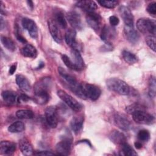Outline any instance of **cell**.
I'll return each instance as SVG.
<instances>
[{
    "mask_svg": "<svg viewBox=\"0 0 156 156\" xmlns=\"http://www.w3.org/2000/svg\"><path fill=\"white\" fill-rule=\"evenodd\" d=\"M109 90L121 95H128L130 94V87L122 80L118 78H110L106 82Z\"/></svg>",
    "mask_w": 156,
    "mask_h": 156,
    "instance_id": "6da1fadb",
    "label": "cell"
},
{
    "mask_svg": "<svg viewBox=\"0 0 156 156\" xmlns=\"http://www.w3.org/2000/svg\"><path fill=\"white\" fill-rule=\"evenodd\" d=\"M136 27L143 34L155 35L156 24L154 20L149 18H140L136 22Z\"/></svg>",
    "mask_w": 156,
    "mask_h": 156,
    "instance_id": "7a4b0ae2",
    "label": "cell"
},
{
    "mask_svg": "<svg viewBox=\"0 0 156 156\" xmlns=\"http://www.w3.org/2000/svg\"><path fill=\"white\" fill-rule=\"evenodd\" d=\"M133 121L138 124H152L155 121L154 116L145 112L143 109L135 110L132 113Z\"/></svg>",
    "mask_w": 156,
    "mask_h": 156,
    "instance_id": "3957f363",
    "label": "cell"
},
{
    "mask_svg": "<svg viewBox=\"0 0 156 156\" xmlns=\"http://www.w3.org/2000/svg\"><path fill=\"white\" fill-rule=\"evenodd\" d=\"M57 96L74 111L79 112L82 109L81 104L65 91L62 90H58L57 91Z\"/></svg>",
    "mask_w": 156,
    "mask_h": 156,
    "instance_id": "277c9868",
    "label": "cell"
},
{
    "mask_svg": "<svg viewBox=\"0 0 156 156\" xmlns=\"http://www.w3.org/2000/svg\"><path fill=\"white\" fill-rule=\"evenodd\" d=\"M82 87L87 98H88L92 101H96L101 96V90L98 87L90 83H85L82 85Z\"/></svg>",
    "mask_w": 156,
    "mask_h": 156,
    "instance_id": "5b68a950",
    "label": "cell"
},
{
    "mask_svg": "<svg viewBox=\"0 0 156 156\" xmlns=\"http://www.w3.org/2000/svg\"><path fill=\"white\" fill-rule=\"evenodd\" d=\"M45 118L47 123L52 128H55L58 124V115L54 107H48L45 110Z\"/></svg>",
    "mask_w": 156,
    "mask_h": 156,
    "instance_id": "8992f818",
    "label": "cell"
},
{
    "mask_svg": "<svg viewBox=\"0 0 156 156\" xmlns=\"http://www.w3.org/2000/svg\"><path fill=\"white\" fill-rule=\"evenodd\" d=\"M66 20L74 29L80 30L82 29V23L80 15L76 12L71 11L66 15Z\"/></svg>",
    "mask_w": 156,
    "mask_h": 156,
    "instance_id": "52a82bcc",
    "label": "cell"
},
{
    "mask_svg": "<svg viewBox=\"0 0 156 156\" xmlns=\"http://www.w3.org/2000/svg\"><path fill=\"white\" fill-rule=\"evenodd\" d=\"M86 20L88 24L94 30H98L101 25V16L95 12L87 13Z\"/></svg>",
    "mask_w": 156,
    "mask_h": 156,
    "instance_id": "ba28073f",
    "label": "cell"
},
{
    "mask_svg": "<svg viewBox=\"0 0 156 156\" xmlns=\"http://www.w3.org/2000/svg\"><path fill=\"white\" fill-rule=\"evenodd\" d=\"M21 24L23 27L27 30L30 36L35 39L38 37V28L36 23L32 20L28 18H24L22 20Z\"/></svg>",
    "mask_w": 156,
    "mask_h": 156,
    "instance_id": "9c48e42d",
    "label": "cell"
},
{
    "mask_svg": "<svg viewBox=\"0 0 156 156\" xmlns=\"http://www.w3.org/2000/svg\"><path fill=\"white\" fill-rule=\"evenodd\" d=\"M51 80L49 77H44L40 80L34 87L35 94L49 93L51 88Z\"/></svg>",
    "mask_w": 156,
    "mask_h": 156,
    "instance_id": "30bf717a",
    "label": "cell"
},
{
    "mask_svg": "<svg viewBox=\"0 0 156 156\" xmlns=\"http://www.w3.org/2000/svg\"><path fill=\"white\" fill-rule=\"evenodd\" d=\"M57 154L60 155H68L71 150V141L68 139L63 140L56 144Z\"/></svg>",
    "mask_w": 156,
    "mask_h": 156,
    "instance_id": "8fae6325",
    "label": "cell"
},
{
    "mask_svg": "<svg viewBox=\"0 0 156 156\" xmlns=\"http://www.w3.org/2000/svg\"><path fill=\"white\" fill-rule=\"evenodd\" d=\"M48 27L50 34L54 41L58 43H61L62 41V34L58 26L54 20H50L48 21Z\"/></svg>",
    "mask_w": 156,
    "mask_h": 156,
    "instance_id": "7c38bea8",
    "label": "cell"
},
{
    "mask_svg": "<svg viewBox=\"0 0 156 156\" xmlns=\"http://www.w3.org/2000/svg\"><path fill=\"white\" fill-rule=\"evenodd\" d=\"M119 10L120 15L123 20L125 26L133 27V16L130 9L124 5H122Z\"/></svg>",
    "mask_w": 156,
    "mask_h": 156,
    "instance_id": "4fadbf2b",
    "label": "cell"
},
{
    "mask_svg": "<svg viewBox=\"0 0 156 156\" xmlns=\"http://www.w3.org/2000/svg\"><path fill=\"white\" fill-rule=\"evenodd\" d=\"M114 122L118 127L124 131L129 130L131 126L129 119L119 113H116L114 116Z\"/></svg>",
    "mask_w": 156,
    "mask_h": 156,
    "instance_id": "5bb4252c",
    "label": "cell"
},
{
    "mask_svg": "<svg viewBox=\"0 0 156 156\" xmlns=\"http://www.w3.org/2000/svg\"><path fill=\"white\" fill-rule=\"evenodd\" d=\"M65 40L66 43L72 49H77L78 44L76 41V32L75 29H69L67 30L65 35Z\"/></svg>",
    "mask_w": 156,
    "mask_h": 156,
    "instance_id": "9a60e30c",
    "label": "cell"
},
{
    "mask_svg": "<svg viewBox=\"0 0 156 156\" xmlns=\"http://www.w3.org/2000/svg\"><path fill=\"white\" fill-rule=\"evenodd\" d=\"M124 35L126 39L132 44H135L140 38V35L133 27L124 26Z\"/></svg>",
    "mask_w": 156,
    "mask_h": 156,
    "instance_id": "2e32d148",
    "label": "cell"
},
{
    "mask_svg": "<svg viewBox=\"0 0 156 156\" xmlns=\"http://www.w3.org/2000/svg\"><path fill=\"white\" fill-rule=\"evenodd\" d=\"M16 150V145L9 141H2L0 143V153L2 155H12Z\"/></svg>",
    "mask_w": 156,
    "mask_h": 156,
    "instance_id": "e0dca14e",
    "label": "cell"
},
{
    "mask_svg": "<svg viewBox=\"0 0 156 156\" xmlns=\"http://www.w3.org/2000/svg\"><path fill=\"white\" fill-rule=\"evenodd\" d=\"M71 55L73 58V60H71L73 62V63L75 65V66L77 67L78 71L83 69L84 68L85 64H84L83 60L79 50L72 49L71 51Z\"/></svg>",
    "mask_w": 156,
    "mask_h": 156,
    "instance_id": "ac0fdd59",
    "label": "cell"
},
{
    "mask_svg": "<svg viewBox=\"0 0 156 156\" xmlns=\"http://www.w3.org/2000/svg\"><path fill=\"white\" fill-rule=\"evenodd\" d=\"M76 4V6L83 9L87 13L94 12L98 8L96 3L93 1H79Z\"/></svg>",
    "mask_w": 156,
    "mask_h": 156,
    "instance_id": "d6986e66",
    "label": "cell"
},
{
    "mask_svg": "<svg viewBox=\"0 0 156 156\" xmlns=\"http://www.w3.org/2000/svg\"><path fill=\"white\" fill-rule=\"evenodd\" d=\"M115 34L116 33L114 29L105 25L104 26L101 30V38L102 40L108 44L109 41L114 38Z\"/></svg>",
    "mask_w": 156,
    "mask_h": 156,
    "instance_id": "ffe728a7",
    "label": "cell"
},
{
    "mask_svg": "<svg viewBox=\"0 0 156 156\" xmlns=\"http://www.w3.org/2000/svg\"><path fill=\"white\" fill-rule=\"evenodd\" d=\"M19 147L21 152L24 155H30L34 153L32 146L30 142L25 138H23L20 140Z\"/></svg>",
    "mask_w": 156,
    "mask_h": 156,
    "instance_id": "44dd1931",
    "label": "cell"
},
{
    "mask_svg": "<svg viewBox=\"0 0 156 156\" xmlns=\"http://www.w3.org/2000/svg\"><path fill=\"white\" fill-rule=\"evenodd\" d=\"M109 138L115 144L120 145L125 143L126 140L124 135L122 132L116 130H113L110 132Z\"/></svg>",
    "mask_w": 156,
    "mask_h": 156,
    "instance_id": "7402d4cb",
    "label": "cell"
},
{
    "mask_svg": "<svg viewBox=\"0 0 156 156\" xmlns=\"http://www.w3.org/2000/svg\"><path fill=\"white\" fill-rule=\"evenodd\" d=\"M16 82L22 90L27 91L30 90V82L22 74L16 75Z\"/></svg>",
    "mask_w": 156,
    "mask_h": 156,
    "instance_id": "603a6c76",
    "label": "cell"
},
{
    "mask_svg": "<svg viewBox=\"0 0 156 156\" xmlns=\"http://www.w3.org/2000/svg\"><path fill=\"white\" fill-rule=\"evenodd\" d=\"M83 123V118L82 116H74L70 122L71 129L75 133H79L82 128Z\"/></svg>",
    "mask_w": 156,
    "mask_h": 156,
    "instance_id": "cb8c5ba5",
    "label": "cell"
},
{
    "mask_svg": "<svg viewBox=\"0 0 156 156\" xmlns=\"http://www.w3.org/2000/svg\"><path fill=\"white\" fill-rule=\"evenodd\" d=\"M4 101L9 105L15 104L18 101V97L15 93L11 91H4L1 94Z\"/></svg>",
    "mask_w": 156,
    "mask_h": 156,
    "instance_id": "d4e9b609",
    "label": "cell"
},
{
    "mask_svg": "<svg viewBox=\"0 0 156 156\" xmlns=\"http://www.w3.org/2000/svg\"><path fill=\"white\" fill-rule=\"evenodd\" d=\"M21 53L26 57L34 58L37 56V51L34 46L30 44H27L22 48Z\"/></svg>",
    "mask_w": 156,
    "mask_h": 156,
    "instance_id": "484cf974",
    "label": "cell"
},
{
    "mask_svg": "<svg viewBox=\"0 0 156 156\" xmlns=\"http://www.w3.org/2000/svg\"><path fill=\"white\" fill-rule=\"evenodd\" d=\"M54 20L60 27L65 29L67 27V22L62 12L57 11L54 14Z\"/></svg>",
    "mask_w": 156,
    "mask_h": 156,
    "instance_id": "4316f807",
    "label": "cell"
},
{
    "mask_svg": "<svg viewBox=\"0 0 156 156\" xmlns=\"http://www.w3.org/2000/svg\"><path fill=\"white\" fill-rule=\"evenodd\" d=\"M1 41L2 45L8 50L10 51H14L16 49V46L14 41L10 38L3 35L1 36Z\"/></svg>",
    "mask_w": 156,
    "mask_h": 156,
    "instance_id": "83f0119b",
    "label": "cell"
},
{
    "mask_svg": "<svg viewBox=\"0 0 156 156\" xmlns=\"http://www.w3.org/2000/svg\"><path fill=\"white\" fill-rule=\"evenodd\" d=\"M25 129L24 124L21 121H16L10 124L8 127L9 132L11 133H20Z\"/></svg>",
    "mask_w": 156,
    "mask_h": 156,
    "instance_id": "f1b7e54d",
    "label": "cell"
},
{
    "mask_svg": "<svg viewBox=\"0 0 156 156\" xmlns=\"http://www.w3.org/2000/svg\"><path fill=\"white\" fill-rule=\"evenodd\" d=\"M123 59L129 64H134L138 61L137 57L133 53L128 51H123L122 52Z\"/></svg>",
    "mask_w": 156,
    "mask_h": 156,
    "instance_id": "f546056e",
    "label": "cell"
},
{
    "mask_svg": "<svg viewBox=\"0 0 156 156\" xmlns=\"http://www.w3.org/2000/svg\"><path fill=\"white\" fill-rule=\"evenodd\" d=\"M16 116L21 119H32L34 115L33 112L30 110L22 109L19 110L16 112Z\"/></svg>",
    "mask_w": 156,
    "mask_h": 156,
    "instance_id": "4dcf8cb0",
    "label": "cell"
},
{
    "mask_svg": "<svg viewBox=\"0 0 156 156\" xmlns=\"http://www.w3.org/2000/svg\"><path fill=\"white\" fill-rule=\"evenodd\" d=\"M49 93H41V94H35L34 101L35 102L39 104H45L49 100Z\"/></svg>",
    "mask_w": 156,
    "mask_h": 156,
    "instance_id": "1f68e13d",
    "label": "cell"
},
{
    "mask_svg": "<svg viewBox=\"0 0 156 156\" xmlns=\"http://www.w3.org/2000/svg\"><path fill=\"white\" fill-rule=\"evenodd\" d=\"M156 92V81L154 76H151L149 80V95L151 98L155 97Z\"/></svg>",
    "mask_w": 156,
    "mask_h": 156,
    "instance_id": "d6a6232c",
    "label": "cell"
},
{
    "mask_svg": "<svg viewBox=\"0 0 156 156\" xmlns=\"http://www.w3.org/2000/svg\"><path fill=\"white\" fill-rule=\"evenodd\" d=\"M121 146V151L122 152L123 155H129V156H133V155H136V153L135 152L133 148L126 142L122 143Z\"/></svg>",
    "mask_w": 156,
    "mask_h": 156,
    "instance_id": "836d02e7",
    "label": "cell"
},
{
    "mask_svg": "<svg viewBox=\"0 0 156 156\" xmlns=\"http://www.w3.org/2000/svg\"><path fill=\"white\" fill-rule=\"evenodd\" d=\"M137 137L141 141H147L150 138V133L147 130L142 129L138 132Z\"/></svg>",
    "mask_w": 156,
    "mask_h": 156,
    "instance_id": "e575fe53",
    "label": "cell"
},
{
    "mask_svg": "<svg viewBox=\"0 0 156 156\" xmlns=\"http://www.w3.org/2000/svg\"><path fill=\"white\" fill-rule=\"evenodd\" d=\"M62 59L63 60V62H64L65 65L69 68L71 69H73V70H76V71H78L77 67L75 66V65L73 63V62H72V60H71V58L66 55L63 54L62 56Z\"/></svg>",
    "mask_w": 156,
    "mask_h": 156,
    "instance_id": "d590c367",
    "label": "cell"
},
{
    "mask_svg": "<svg viewBox=\"0 0 156 156\" xmlns=\"http://www.w3.org/2000/svg\"><path fill=\"white\" fill-rule=\"evenodd\" d=\"M98 2L102 7L107 9H113L118 4V2L116 1H98Z\"/></svg>",
    "mask_w": 156,
    "mask_h": 156,
    "instance_id": "8d00e7d4",
    "label": "cell"
},
{
    "mask_svg": "<svg viewBox=\"0 0 156 156\" xmlns=\"http://www.w3.org/2000/svg\"><path fill=\"white\" fill-rule=\"evenodd\" d=\"M146 42L147 46L154 51H155V35H149L146 37Z\"/></svg>",
    "mask_w": 156,
    "mask_h": 156,
    "instance_id": "74e56055",
    "label": "cell"
},
{
    "mask_svg": "<svg viewBox=\"0 0 156 156\" xmlns=\"http://www.w3.org/2000/svg\"><path fill=\"white\" fill-rule=\"evenodd\" d=\"M146 10L149 14L155 15L156 14V2H152L149 3L147 7Z\"/></svg>",
    "mask_w": 156,
    "mask_h": 156,
    "instance_id": "f35d334b",
    "label": "cell"
},
{
    "mask_svg": "<svg viewBox=\"0 0 156 156\" xmlns=\"http://www.w3.org/2000/svg\"><path fill=\"white\" fill-rule=\"evenodd\" d=\"M109 22L112 26H115L119 24V20L117 16L115 15H112V16H110L109 18Z\"/></svg>",
    "mask_w": 156,
    "mask_h": 156,
    "instance_id": "ab89813d",
    "label": "cell"
},
{
    "mask_svg": "<svg viewBox=\"0 0 156 156\" xmlns=\"http://www.w3.org/2000/svg\"><path fill=\"white\" fill-rule=\"evenodd\" d=\"M35 155H53L54 154L51 151H38L37 153L34 154Z\"/></svg>",
    "mask_w": 156,
    "mask_h": 156,
    "instance_id": "60d3db41",
    "label": "cell"
},
{
    "mask_svg": "<svg viewBox=\"0 0 156 156\" xmlns=\"http://www.w3.org/2000/svg\"><path fill=\"white\" fill-rule=\"evenodd\" d=\"M16 38L18 39V41H20V42L21 43H25L27 42L26 40L25 39V38H24L18 32V30L16 29Z\"/></svg>",
    "mask_w": 156,
    "mask_h": 156,
    "instance_id": "b9f144b4",
    "label": "cell"
},
{
    "mask_svg": "<svg viewBox=\"0 0 156 156\" xmlns=\"http://www.w3.org/2000/svg\"><path fill=\"white\" fill-rule=\"evenodd\" d=\"M29 99V98L27 95L24 94H21V95L18 98V101H23V102H26V101H27Z\"/></svg>",
    "mask_w": 156,
    "mask_h": 156,
    "instance_id": "7bdbcfd3",
    "label": "cell"
},
{
    "mask_svg": "<svg viewBox=\"0 0 156 156\" xmlns=\"http://www.w3.org/2000/svg\"><path fill=\"white\" fill-rule=\"evenodd\" d=\"M16 64H13L10 66L9 69V74H13V73L16 71Z\"/></svg>",
    "mask_w": 156,
    "mask_h": 156,
    "instance_id": "ee69618b",
    "label": "cell"
},
{
    "mask_svg": "<svg viewBox=\"0 0 156 156\" xmlns=\"http://www.w3.org/2000/svg\"><path fill=\"white\" fill-rule=\"evenodd\" d=\"M134 145H135V147H136V149H141V148L142 147V146H143L142 144H141V143L140 142V141H136V142L134 143Z\"/></svg>",
    "mask_w": 156,
    "mask_h": 156,
    "instance_id": "f6af8a7d",
    "label": "cell"
},
{
    "mask_svg": "<svg viewBox=\"0 0 156 156\" xmlns=\"http://www.w3.org/2000/svg\"><path fill=\"white\" fill-rule=\"evenodd\" d=\"M27 3L29 4V6L30 7V9H32L33 7H34V3H33V2L31 1H27Z\"/></svg>",
    "mask_w": 156,
    "mask_h": 156,
    "instance_id": "bcb514c9",
    "label": "cell"
},
{
    "mask_svg": "<svg viewBox=\"0 0 156 156\" xmlns=\"http://www.w3.org/2000/svg\"><path fill=\"white\" fill-rule=\"evenodd\" d=\"M44 66V63H40V65L38 66V68H37V69H41V68H42L43 66Z\"/></svg>",
    "mask_w": 156,
    "mask_h": 156,
    "instance_id": "7dc6e473",
    "label": "cell"
}]
</instances>
